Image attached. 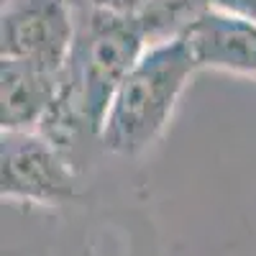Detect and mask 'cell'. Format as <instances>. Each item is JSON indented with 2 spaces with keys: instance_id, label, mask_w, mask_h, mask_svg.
Listing matches in <instances>:
<instances>
[{
  "instance_id": "1",
  "label": "cell",
  "mask_w": 256,
  "mask_h": 256,
  "mask_svg": "<svg viewBox=\"0 0 256 256\" xmlns=\"http://www.w3.org/2000/svg\"><path fill=\"white\" fill-rule=\"evenodd\" d=\"M200 67L184 36L146 46L118 88L100 128V148L116 156H138L172 120L177 102Z\"/></svg>"
},
{
  "instance_id": "2",
  "label": "cell",
  "mask_w": 256,
  "mask_h": 256,
  "mask_svg": "<svg viewBox=\"0 0 256 256\" xmlns=\"http://www.w3.org/2000/svg\"><path fill=\"white\" fill-rule=\"evenodd\" d=\"M148 46L138 24L102 8H74V41L59 98L100 138L108 108Z\"/></svg>"
},
{
  "instance_id": "3",
  "label": "cell",
  "mask_w": 256,
  "mask_h": 256,
  "mask_svg": "<svg viewBox=\"0 0 256 256\" xmlns=\"http://www.w3.org/2000/svg\"><path fill=\"white\" fill-rule=\"evenodd\" d=\"M0 195L56 208L77 198V166L38 131L0 134Z\"/></svg>"
},
{
  "instance_id": "4",
  "label": "cell",
  "mask_w": 256,
  "mask_h": 256,
  "mask_svg": "<svg viewBox=\"0 0 256 256\" xmlns=\"http://www.w3.org/2000/svg\"><path fill=\"white\" fill-rule=\"evenodd\" d=\"M74 41L70 0H10L0 10V59L64 72Z\"/></svg>"
},
{
  "instance_id": "5",
  "label": "cell",
  "mask_w": 256,
  "mask_h": 256,
  "mask_svg": "<svg viewBox=\"0 0 256 256\" xmlns=\"http://www.w3.org/2000/svg\"><path fill=\"white\" fill-rule=\"evenodd\" d=\"M200 70H220L256 80V24L212 6L184 34Z\"/></svg>"
},
{
  "instance_id": "6",
  "label": "cell",
  "mask_w": 256,
  "mask_h": 256,
  "mask_svg": "<svg viewBox=\"0 0 256 256\" xmlns=\"http://www.w3.org/2000/svg\"><path fill=\"white\" fill-rule=\"evenodd\" d=\"M62 74L26 62L0 59V128L38 131L62 90Z\"/></svg>"
},
{
  "instance_id": "7",
  "label": "cell",
  "mask_w": 256,
  "mask_h": 256,
  "mask_svg": "<svg viewBox=\"0 0 256 256\" xmlns=\"http://www.w3.org/2000/svg\"><path fill=\"white\" fill-rule=\"evenodd\" d=\"M72 8H102L141 26L148 46L182 36L216 0H70Z\"/></svg>"
},
{
  "instance_id": "8",
  "label": "cell",
  "mask_w": 256,
  "mask_h": 256,
  "mask_svg": "<svg viewBox=\"0 0 256 256\" xmlns=\"http://www.w3.org/2000/svg\"><path fill=\"white\" fill-rule=\"evenodd\" d=\"M212 6L223 8L228 13H236V16L251 20V24H256V0H216Z\"/></svg>"
},
{
  "instance_id": "9",
  "label": "cell",
  "mask_w": 256,
  "mask_h": 256,
  "mask_svg": "<svg viewBox=\"0 0 256 256\" xmlns=\"http://www.w3.org/2000/svg\"><path fill=\"white\" fill-rule=\"evenodd\" d=\"M3 3H10V0H3Z\"/></svg>"
}]
</instances>
